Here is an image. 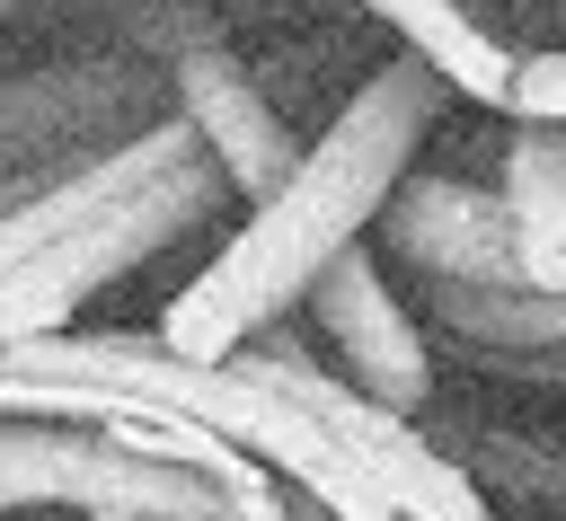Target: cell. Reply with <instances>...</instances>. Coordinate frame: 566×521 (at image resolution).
I'll list each match as a JSON object with an SVG mask.
<instances>
[{"mask_svg":"<svg viewBox=\"0 0 566 521\" xmlns=\"http://www.w3.org/2000/svg\"><path fill=\"white\" fill-rule=\"evenodd\" d=\"M433 442L504 503H557L566 512V433H522V424H486V415H442Z\"/></svg>","mask_w":566,"mask_h":521,"instance_id":"8fae6325","label":"cell"},{"mask_svg":"<svg viewBox=\"0 0 566 521\" xmlns=\"http://www.w3.org/2000/svg\"><path fill=\"white\" fill-rule=\"evenodd\" d=\"M88 521H150V512H88Z\"/></svg>","mask_w":566,"mask_h":521,"instance_id":"5bb4252c","label":"cell"},{"mask_svg":"<svg viewBox=\"0 0 566 521\" xmlns=\"http://www.w3.org/2000/svg\"><path fill=\"white\" fill-rule=\"evenodd\" d=\"M504 194H513V230H522V274L566 291V124H513Z\"/></svg>","mask_w":566,"mask_h":521,"instance_id":"30bf717a","label":"cell"},{"mask_svg":"<svg viewBox=\"0 0 566 521\" xmlns=\"http://www.w3.org/2000/svg\"><path fill=\"white\" fill-rule=\"evenodd\" d=\"M248 521H301V512H292V486H283V477H256V486H248Z\"/></svg>","mask_w":566,"mask_h":521,"instance_id":"4fadbf2b","label":"cell"},{"mask_svg":"<svg viewBox=\"0 0 566 521\" xmlns=\"http://www.w3.org/2000/svg\"><path fill=\"white\" fill-rule=\"evenodd\" d=\"M310 318L327 327V344H336L345 380H363L380 406H398V415H424V406H433V344L416 336V318H407V309H398V291L380 283L371 238H363V247H345V256L318 274Z\"/></svg>","mask_w":566,"mask_h":521,"instance_id":"8992f818","label":"cell"},{"mask_svg":"<svg viewBox=\"0 0 566 521\" xmlns=\"http://www.w3.org/2000/svg\"><path fill=\"white\" fill-rule=\"evenodd\" d=\"M442 97H451V79L424 53L380 62L336 106V124L301 150V168L265 203H248V221L221 238V256L159 309V336L177 353H239L248 336L292 318L318 291V274L345 247H363V230H380L389 194L407 185L424 132L442 115Z\"/></svg>","mask_w":566,"mask_h":521,"instance_id":"6da1fadb","label":"cell"},{"mask_svg":"<svg viewBox=\"0 0 566 521\" xmlns=\"http://www.w3.org/2000/svg\"><path fill=\"white\" fill-rule=\"evenodd\" d=\"M380 247L424 283H522V230L504 185L486 194V185L407 168V185L380 212Z\"/></svg>","mask_w":566,"mask_h":521,"instance_id":"5b68a950","label":"cell"},{"mask_svg":"<svg viewBox=\"0 0 566 521\" xmlns=\"http://www.w3.org/2000/svg\"><path fill=\"white\" fill-rule=\"evenodd\" d=\"M168 79H177V106L195 115V132L212 141V159L239 177V203H265L292 168H301V132L274 115V97L256 88V71L230 53V35L221 44H195V53H177L168 62Z\"/></svg>","mask_w":566,"mask_h":521,"instance_id":"52a82bcc","label":"cell"},{"mask_svg":"<svg viewBox=\"0 0 566 521\" xmlns=\"http://www.w3.org/2000/svg\"><path fill=\"white\" fill-rule=\"evenodd\" d=\"M513 124H566V44L522 53V79H513Z\"/></svg>","mask_w":566,"mask_h":521,"instance_id":"7c38bea8","label":"cell"},{"mask_svg":"<svg viewBox=\"0 0 566 521\" xmlns=\"http://www.w3.org/2000/svg\"><path fill=\"white\" fill-rule=\"evenodd\" d=\"M363 9H371V18H389V26L407 35V53H424V62L451 79V97L513 115V79H522V62H513V44H504V35H486V26H478V9H469V0H363Z\"/></svg>","mask_w":566,"mask_h":521,"instance_id":"9c48e42d","label":"cell"},{"mask_svg":"<svg viewBox=\"0 0 566 521\" xmlns=\"http://www.w3.org/2000/svg\"><path fill=\"white\" fill-rule=\"evenodd\" d=\"M0 503L150 512V521H248V486L177 468V459L142 450L124 424H53V415H9V433H0Z\"/></svg>","mask_w":566,"mask_h":521,"instance_id":"3957f363","label":"cell"},{"mask_svg":"<svg viewBox=\"0 0 566 521\" xmlns=\"http://www.w3.org/2000/svg\"><path fill=\"white\" fill-rule=\"evenodd\" d=\"M557 9H566V0H557Z\"/></svg>","mask_w":566,"mask_h":521,"instance_id":"9a60e30c","label":"cell"},{"mask_svg":"<svg viewBox=\"0 0 566 521\" xmlns=\"http://www.w3.org/2000/svg\"><path fill=\"white\" fill-rule=\"evenodd\" d=\"M195 150H212V141H203V132H195V115L177 106V115H168V124H150L142 141H124V150H106V159H88V168H71V177L35 185V194H9V212H0V256H35V247L71 238L80 221L115 212L124 194H142L150 177L186 168Z\"/></svg>","mask_w":566,"mask_h":521,"instance_id":"ba28073f","label":"cell"},{"mask_svg":"<svg viewBox=\"0 0 566 521\" xmlns=\"http://www.w3.org/2000/svg\"><path fill=\"white\" fill-rule=\"evenodd\" d=\"M177 115V79L142 53H97V62H53L9 79L0 106V141H9V194H35L124 141H142L150 124Z\"/></svg>","mask_w":566,"mask_h":521,"instance_id":"277c9868","label":"cell"},{"mask_svg":"<svg viewBox=\"0 0 566 521\" xmlns=\"http://www.w3.org/2000/svg\"><path fill=\"white\" fill-rule=\"evenodd\" d=\"M230 194H239V177H230L212 150H195L186 168L150 177L142 194H124L115 212L80 221L71 238H53V247H35V256H0V336H62V327L80 318V300H97L106 283H124V274L150 265L159 247L212 230V221L230 212Z\"/></svg>","mask_w":566,"mask_h":521,"instance_id":"7a4b0ae2","label":"cell"}]
</instances>
